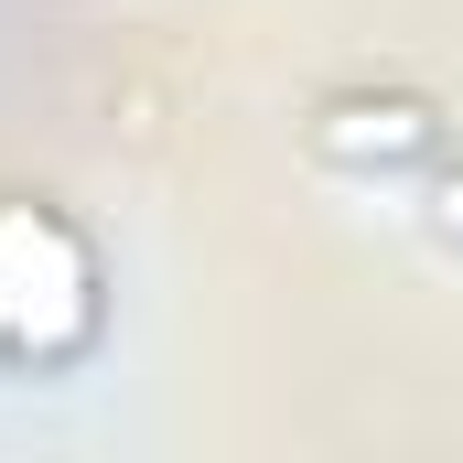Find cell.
Wrapping results in <instances>:
<instances>
[{
	"label": "cell",
	"instance_id": "1",
	"mask_svg": "<svg viewBox=\"0 0 463 463\" xmlns=\"http://www.w3.org/2000/svg\"><path fill=\"white\" fill-rule=\"evenodd\" d=\"M109 345V259L54 194H0V377H76Z\"/></svg>",
	"mask_w": 463,
	"mask_h": 463
},
{
	"label": "cell",
	"instance_id": "3",
	"mask_svg": "<svg viewBox=\"0 0 463 463\" xmlns=\"http://www.w3.org/2000/svg\"><path fill=\"white\" fill-rule=\"evenodd\" d=\"M420 216H431L442 248H463V151H442V162L420 173Z\"/></svg>",
	"mask_w": 463,
	"mask_h": 463
},
{
	"label": "cell",
	"instance_id": "2",
	"mask_svg": "<svg viewBox=\"0 0 463 463\" xmlns=\"http://www.w3.org/2000/svg\"><path fill=\"white\" fill-rule=\"evenodd\" d=\"M302 151L345 184H388V173H431L453 151V118L420 87H345V98H324L302 118Z\"/></svg>",
	"mask_w": 463,
	"mask_h": 463
}]
</instances>
